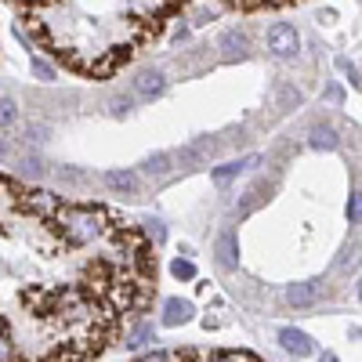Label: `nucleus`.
I'll list each match as a JSON object with an SVG mask.
<instances>
[{
  "instance_id": "10",
  "label": "nucleus",
  "mask_w": 362,
  "mask_h": 362,
  "mask_svg": "<svg viewBox=\"0 0 362 362\" xmlns=\"http://www.w3.org/2000/svg\"><path fill=\"white\" fill-rule=\"evenodd\" d=\"M315 297H319V283H290L286 286V300L293 308H308Z\"/></svg>"
},
{
  "instance_id": "12",
  "label": "nucleus",
  "mask_w": 362,
  "mask_h": 362,
  "mask_svg": "<svg viewBox=\"0 0 362 362\" xmlns=\"http://www.w3.org/2000/svg\"><path fill=\"white\" fill-rule=\"evenodd\" d=\"M141 170H145L148 177H167V174L174 170V153H156V156H148V160L141 163Z\"/></svg>"
},
{
  "instance_id": "25",
  "label": "nucleus",
  "mask_w": 362,
  "mask_h": 362,
  "mask_svg": "<svg viewBox=\"0 0 362 362\" xmlns=\"http://www.w3.org/2000/svg\"><path fill=\"white\" fill-rule=\"evenodd\" d=\"M145 232H148V239H153V243H163V235H167V228H163L160 221H148Z\"/></svg>"
},
{
  "instance_id": "15",
  "label": "nucleus",
  "mask_w": 362,
  "mask_h": 362,
  "mask_svg": "<svg viewBox=\"0 0 362 362\" xmlns=\"http://www.w3.org/2000/svg\"><path fill=\"white\" fill-rule=\"evenodd\" d=\"M18 124V105L11 98H0V134H8Z\"/></svg>"
},
{
  "instance_id": "13",
  "label": "nucleus",
  "mask_w": 362,
  "mask_h": 362,
  "mask_svg": "<svg viewBox=\"0 0 362 362\" xmlns=\"http://www.w3.org/2000/svg\"><path fill=\"white\" fill-rule=\"evenodd\" d=\"M308 145L312 148H337V131L329 127V124H315L308 131Z\"/></svg>"
},
{
  "instance_id": "23",
  "label": "nucleus",
  "mask_w": 362,
  "mask_h": 362,
  "mask_svg": "<svg viewBox=\"0 0 362 362\" xmlns=\"http://www.w3.org/2000/svg\"><path fill=\"white\" fill-rule=\"evenodd\" d=\"M0 362H18L15 358V344H11L8 334H0Z\"/></svg>"
},
{
  "instance_id": "26",
  "label": "nucleus",
  "mask_w": 362,
  "mask_h": 362,
  "mask_svg": "<svg viewBox=\"0 0 362 362\" xmlns=\"http://www.w3.org/2000/svg\"><path fill=\"white\" fill-rule=\"evenodd\" d=\"M145 341H148V326H141V329H138V334H134V337H131L127 344H131V348H141Z\"/></svg>"
},
{
  "instance_id": "27",
  "label": "nucleus",
  "mask_w": 362,
  "mask_h": 362,
  "mask_svg": "<svg viewBox=\"0 0 362 362\" xmlns=\"http://www.w3.org/2000/svg\"><path fill=\"white\" fill-rule=\"evenodd\" d=\"M138 362H174V358H170L167 351H153V355H141Z\"/></svg>"
},
{
  "instance_id": "21",
  "label": "nucleus",
  "mask_w": 362,
  "mask_h": 362,
  "mask_svg": "<svg viewBox=\"0 0 362 362\" xmlns=\"http://www.w3.org/2000/svg\"><path fill=\"white\" fill-rule=\"evenodd\" d=\"M170 272H174V279H196V264H192L189 257H177V261L170 264Z\"/></svg>"
},
{
  "instance_id": "19",
  "label": "nucleus",
  "mask_w": 362,
  "mask_h": 362,
  "mask_svg": "<svg viewBox=\"0 0 362 362\" xmlns=\"http://www.w3.org/2000/svg\"><path fill=\"white\" fill-rule=\"evenodd\" d=\"M276 102H279V109H290L293 102H300V90H297L293 83H279V90H276Z\"/></svg>"
},
{
  "instance_id": "30",
  "label": "nucleus",
  "mask_w": 362,
  "mask_h": 362,
  "mask_svg": "<svg viewBox=\"0 0 362 362\" xmlns=\"http://www.w3.org/2000/svg\"><path fill=\"white\" fill-rule=\"evenodd\" d=\"M319 362H337V358H334V355H322V358H319Z\"/></svg>"
},
{
  "instance_id": "31",
  "label": "nucleus",
  "mask_w": 362,
  "mask_h": 362,
  "mask_svg": "<svg viewBox=\"0 0 362 362\" xmlns=\"http://www.w3.org/2000/svg\"><path fill=\"white\" fill-rule=\"evenodd\" d=\"M33 4H40V0H33Z\"/></svg>"
},
{
  "instance_id": "7",
  "label": "nucleus",
  "mask_w": 362,
  "mask_h": 362,
  "mask_svg": "<svg viewBox=\"0 0 362 362\" xmlns=\"http://www.w3.org/2000/svg\"><path fill=\"white\" fill-rule=\"evenodd\" d=\"M218 51H221L225 62H235V58H243L250 51V40H247L243 29H228V33H221V40H218Z\"/></svg>"
},
{
  "instance_id": "20",
  "label": "nucleus",
  "mask_w": 362,
  "mask_h": 362,
  "mask_svg": "<svg viewBox=\"0 0 362 362\" xmlns=\"http://www.w3.org/2000/svg\"><path fill=\"white\" fill-rule=\"evenodd\" d=\"M18 167H22L25 174H37V177H44V174H47V163H44L40 156H33V153H25V156L18 160Z\"/></svg>"
},
{
  "instance_id": "9",
  "label": "nucleus",
  "mask_w": 362,
  "mask_h": 362,
  "mask_svg": "<svg viewBox=\"0 0 362 362\" xmlns=\"http://www.w3.org/2000/svg\"><path fill=\"white\" fill-rule=\"evenodd\" d=\"M218 261H221V268H239V247H235V232H221L218 235Z\"/></svg>"
},
{
  "instance_id": "1",
  "label": "nucleus",
  "mask_w": 362,
  "mask_h": 362,
  "mask_svg": "<svg viewBox=\"0 0 362 362\" xmlns=\"http://www.w3.org/2000/svg\"><path fill=\"white\" fill-rule=\"evenodd\" d=\"M54 221H58V235L69 247H87L109 232V214L102 206H62Z\"/></svg>"
},
{
  "instance_id": "16",
  "label": "nucleus",
  "mask_w": 362,
  "mask_h": 362,
  "mask_svg": "<svg viewBox=\"0 0 362 362\" xmlns=\"http://www.w3.org/2000/svg\"><path fill=\"white\" fill-rule=\"evenodd\" d=\"M257 163V156H247V160H232V163H225V167H218L214 170V181H228V177H235L243 167H254Z\"/></svg>"
},
{
  "instance_id": "17",
  "label": "nucleus",
  "mask_w": 362,
  "mask_h": 362,
  "mask_svg": "<svg viewBox=\"0 0 362 362\" xmlns=\"http://www.w3.org/2000/svg\"><path fill=\"white\" fill-rule=\"evenodd\" d=\"M54 177L62 181V185H76V189H80V185H87V181H90V177H87L83 170H73V167H58V170H54Z\"/></svg>"
},
{
  "instance_id": "24",
  "label": "nucleus",
  "mask_w": 362,
  "mask_h": 362,
  "mask_svg": "<svg viewBox=\"0 0 362 362\" xmlns=\"http://www.w3.org/2000/svg\"><path fill=\"white\" fill-rule=\"evenodd\" d=\"M33 76H40V80H54V69L44 62V58H33Z\"/></svg>"
},
{
  "instance_id": "2",
  "label": "nucleus",
  "mask_w": 362,
  "mask_h": 362,
  "mask_svg": "<svg viewBox=\"0 0 362 362\" xmlns=\"http://www.w3.org/2000/svg\"><path fill=\"white\" fill-rule=\"evenodd\" d=\"M18 206L33 218H54L62 210V196H54L47 189H18Z\"/></svg>"
},
{
  "instance_id": "5",
  "label": "nucleus",
  "mask_w": 362,
  "mask_h": 362,
  "mask_svg": "<svg viewBox=\"0 0 362 362\" xmlns=\"http://www.w3.org/2000/svg\"><path fill=\"white\" fill-rule=\"evenodd\" d=\"M102 181H105V189H112L116 196H131V199L141 196V177L134 170H105Z\"/></svg>"
},
{
  "instance_id": "8",
  "label": "nucleus",
  "mask_w": 362,
  "mask_h": 362,
  "mask_svg": "<svg viewBox=\"0 0 362 362\" xmlns=\"http://www.w3.org/2000/svg\"><path fill=\"white\" fill-rule=\"evenodd\" d=\"M279 344H283L290 355H297V358H308V355L315 351L312 337L300 334V329H293V326H283V329H279Z\"/></svg>"
},
{
  "instance_id": "29",
  "label": "nucleus",
  "mask_w": 362,
  "mask_h": 362,
  "mask_svg": "<svg viewBox=\"0 0 362 362\" xmlns=\"http://www.w3.org/2000/svg\"><path fill=\"white\" fill-rule=\"evenodd\" d=\"M326 98L329 102H341V87H326Z\"/></svg>"
},
{
  "instance_id": "11",
  "label": "nucleus",
  "mask_w": 362,
  "mask_h": 362,
  "mask_svg": "<svg viewBox=\"0 0 362 362\" xmlns=\"http://www.w3.org/2000/svg\"><path fill=\"white\" fill-rule=\"evenodd\" d=\"M189 319H192V305H189V300L170 297L167 305H163V326H181V322H189Z\"/></svg>"
},
{
  "instance_id": "22",
  "label": "nucleus",
  "mask_w": 362,
  "mask_h": 362,
  "mask_svg": "<svg viewBox=\"0 0 362 362\" xmlns=\"http://www.w3.org/2000/svg\"><path fill=\"white\" fill-rule=\"evenodd\" d=\"M131 105H134V98H131V95H112V98H109V112H112V116L131 112Z\"/></svg>"
},
{
  "instance_id": "3",
  "label": "nucleus",
  "mask_w": 362,
  "mask_h": 362,
  "mask_svg": "<svg viewBox=\"0 0 362 362\" xmlns=\"http://www.w3.org/2000/svg\"><path fill=\"white\" fill-rule=\"evenodd\" d=\"M264 47L272 58H293L300 51V37H297V29L290 22H276L264 33Z\"/></svg>"
},
{
  "instance_id": "14",
  "label": "nucleus",
  "mask_w": 362,
  "mask_h": 362,
  "mask_svg": "<svg viewBox=\"0 0 362 362\" xmlns=\"http://www.w3.org/2000/svg\"><path fill=\"white\" fill-rule=\"evenodd\" d=\"M192 362H257L247 351H214V355H192Z\"/></svg>"
},
{
  "instance_id": "6",
  "label": "nucleus",
  "mask_w": 362,
  "mask_h": 362,
  "mask_svg": "<svg viewBox=\"0 0 362 362\" xmlns=\"http://www.w3.org/2000/svg\"><path fill=\"white\" fill-rule=\"evenodd\" d=\"M214 153H218V141H214V138H199V141L185 145L181 153H174V163H181V167H196V163L210 160Z\"/></svg>"
},
{
  "instance_id": "28",
  "label": "nucleus",
  "mask_w": 362,
  "mask_h": 362,
  "mask_svg": "<svg viewBox=\"0 0 362 362\" xmlns=\"http://www.w3.org/2000/svg\"><path fill=\"white\" fill-rule=\"evenodd\" d=\"M348 218L358 225V192H355V196H351V203H348Z\"/></svg>"
},
{
  "instance_id": "18",
  "label": "nucleus",
  "mask_w": 362,
  "mask_h": 362,
  "mask_svg": "<svg viewBox=\"0 0 362 362\" xmlns=\"http://www.w3.org/2000/svg\"><path fill=\"white\" fill-rule=\"evenodd\" d=\"M22 131H25V141H29V145H44V141H47V124H37V119H29Z\"/></svg>"
},
{
  "instance_id": "4",
  "label": "nucleus",
  "mask_w": 362,
  "mask_h": 362,
  "mask_svg": "<svg viewBox=\"0 0 362 362\" xmlns=\"http://www.w3.org/2000/svg\"><path fill=\"white\" fill-rule=\"evenodd\" d=\"M163 87H167V76H163L160 69H141V73H134V80H131V95H134L138 102H153V98L163 95Z\"/></svg>"
}]
</instances>
